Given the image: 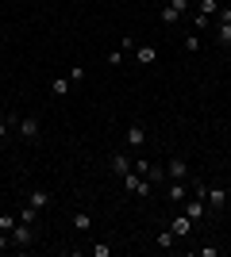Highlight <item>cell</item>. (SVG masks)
Segmentation results:
<instances>
[{"instance_id": "obj_1", "label": "cell", "mask_w": 231, "mask_h": 257, "mask_svg": "<svg viewBox=\"0 0 231 257\" xmlns=\"http://www.w3.org/2000/svg\"><path fill=\"white\" fill-rule=\"evenodd\" d=\"M120 181H123V188H127V192H131V196H143V200H146V196H150V188H154V184L146 181L143 173H135V169H127V173H123V177H120Z\"/></svg>"}, {"instance_id": "obj_2", "label": "cell", "mask_w": 231, "mask_h": 257, "mask_svg": "<svg viewBox=\"0 0 231 257\" xmlns=\"http://www.w3.org/2000/svg\"><path fill=\"white\" fill-rule=\"evenodd\" d=\"M204 204L212 207V215H220L227 207V188L223 184H208V192H204Z\"/></svg>"}, {"instance_id": "obj_3", "label": "cell", "mask_w": 231, "mask_h": 257, "mask_svg": "<svg viewBox=\"0 0 231 257\" xmlns=\"http://www.w3.org/2000/svg\"><path fill=\"white\" fill-rule=\"evenodd\" d=\"M16 131H20V139L35 142V139H39V135H43V123H39V119H35V115H27V119H20V123H16Z\"/></svg>"}, {"instance_id": "obj_4", "label": "cell", "mask_w": 231, "mask_h": 257, "mask_svg": "<svg viewBox=\"0 0 231 257\" xmlns=\"http://www.w3.org/2000/svg\"><path fill=\"white\" fill-rule=\"evenodd\" d=\"M35 242V226L31 223H16L12 226V246H31Z\"/></svg>"}, {"instance_id": "obj_5", "label": "cell", "mask_w": 231, "mask_h": 257, "mask_svg": "<svg viewBox=\"0 0 231 257\" xmlns=\"http://www.w3.org/2000/svg\"><path fill=\"white\" fill-rule=\"evenodd\" d=\"M166 177H170V181H189V177H193V173H189V161L185 158H174L170 165H166Z\"/></svg>"}, {"instance_id": "obj_6", "label": "cell", "mask_w": 231, "mask_h": 257, "mask_svg": "<svg viewBox=\"0 0 231 257\" xmlns=\"http://www.w3.org/2000/svg\"><path fill=\"white\" fill-rule=\"evenodd\" d=\"M143 146H146L143 123H131V127H127V150H143Z\"/></svg>"}, {"instance_id": "obj_7", "label": "cell", "mask_w": 231, "mask_h": 257, "mask_svg": "<svg viewBox=\"0 0 231 257\" xmlns=\"http://www.w3.org/2000/svg\"><path fill=\"white\" fill-rule=\"evenodd\" d=\"M166 196H170V204H185L189 200V181H170Z\"/></svg>"}, {"instance_id": "obj_8", "label": "cell", "mask_w": 231, "mask_h": 257, "mask_svg": "<svg viewBox=\"0 0 231 257\" xmlns=\"http://www.w3.org/2000/svg\"><path fill=\"white\" fill-rule=\"evenodd\" d=\"M193 226H197V223H193V219H189V215L181 211V215H174V223H170V230H174L177 238H185V234H193Z\"/></svg>"}, {"instance_id": "obj_9", "label": "cell", "mask_w": 231, "mask_h": 257, "mask_svg": "<svg viewBox=\"0 0 231 257\" xmlns=\"http://www.w3.org/2000/svg\"><path fill=\"white\" fill-rule=\"evenodd\" d=\"M27 204H31L35 211H46V207H50V192H46V188H31V196H27Z\"/></svg>"}, {"instance_id": "obj_10", "label": "cell", "mask_w": 231, "mask_h": 257, "mask_svg": "<svg viewBox=\"0 0 231 257\" xmlns=\"http://www.w3.org/2000/svg\"><path fill=\"white\" fill-rule=\"evenodd\" d=\"M204 200H200V196H193V200H185V215L189 219H193V223H200V219H204Z\"/></svg>"}, {"instance_id": "obj_11", "label": "cell", "mask_w": 231, "mask_h": 257, "mask_svg": "<svg viewBox=\"0 0 231 257\" xmlns=\"http://www.w3.org/2000/svg\"><path fill=\"white\" fill-rule=\"evenodd\" d=\"M108 165H112V173H116V177H123V173L131 169V158H127V154H112Z\"/></svg>"}, {"instance_id": "obj_12", "label": "cell", "mask_w": 231, "mask_h": 257, "mask_svg": "<svg viewBox=\"0 0 231 257\" xmlns=\"http://www.w3.org/2000/svg\"><path fill=\"white\" fill-rule=\"evenodd\" d=\"M154 58H158V50H154V46H135V62H139V65H150Z\"/></svg>"}, {"instance_id": "obj_13", "label": "cell", "mask_w": 231, "mask_h": 257, "mask_svg": "<svg viewBox=\"0 0 231 257\" xmlns=\"http://www.w3.org/2000/svg\"><path fill=\"white\" fill-rule=\"evenodd\" d=\"M216 39H220L223 50H231V23H220V27H216Z\"/></svg>"}, {"instance_id": "obj_14", "label": "cell", "mask_w": 231, "mask_h": 257, "mask_svg": "<svg viewBox=\"0 0 231 257\" xmlns=\"http://www.w3.org/2000/svg\"><path fill=\"white\" fill-rule=\"evenodd\" d=\"M16 123H20V115H4L0 119V139H8L12 131H16Z\"/></svg>"}, {"instance_id": "obj_15", "label": "cell", "mask_w": 231, "mask_h": 257, "mask_svg": "<svg viewBox=\"0 0 231 257\" xmlns=\"http://www.w3.org/2000/svg\"><path fill=\"white\" fill-rule=\"evenodd\" d=\"M69 85H73V81H69V77H54V96H69Z\"/></svg>"}, {"instance_id": "obj_16", "label": "cell", "mask_w": 231, "mask_h": 257, "mask_svg": "<svg viewBox=\"0 0 231 257\" xmlns=\"http://www.w3.org/2000/svg\"><path fill=\"white\" fill-rule=\"evenodd\" d=\"M177 20H181V12H177L174 4H166V8H162V23L170 27V23H177Z\"/></svg>"}, {"instance_id": "obj_17", "label": "cell", "mask_w": 231, "mask_h": 257, "mask_svg": "<svg viewBox=\"0 0 231 257\" xmlns=\"http://www.w3.org/2000/svg\"><path fill=\"white\" fill-rule=\"evenodd\" d=\"M89 226H93V215H73V230H89Z\"/></svg>"}, {"instance_id": "obj_18", "label": "cell", "mask_w": 231, "mask_h": 257, "mask_svg": "<svg viewBox=\"0 0 231 257\" xmlns=\"http://www.w3.org/2000/svg\"><path fill=\"white\" fill-rule=\"evenodd\" d=\"M200 16H216V12H220V4H216V0H200Z\"/></svg>"}, {"instance_id": "obj_19", "label": "cell", "mask_w": 231, "mask_h": 257, "mask_svg": "<svg viewBox=\"0 0 231 257\" xmlns=\"http://www.w3.org/2000/svg\"><path fill=\"white\" fill-rule=\"evenodd\" d=\"M174 242H177V234H174V230H162V234H158V246H162V249H170Z\"/></svg>"}, {"instance_id": "obj_20", "label": "cell", "mask_w": 231, "mask_h": 257, "mask_svg": "<svg viewBox=\"0 0 231 257\" xmlns=\"http://www.w3.org/2000/svg\"><path fill=\"white\" fill-rule=\"evenodd\" d=\"M35 219H39V211H35V207L27 204V207L20 211V223H31V226H35Z\"/></svg>"}, {"instance_id": "obj_21", "label": "cell", "mask_w": 231, "mask_h": 257, "mask_svg": "<svg viewBox=\"0 0 231 257\" xmlns=\"http://www.w3.org/2000/svg\"><path fill=\"white\" fill-rule=\"evenodd\" d=\"M185 50H189V54L200 50V35H185Z\"/></svg>"}, {"instance_id": "obj_22", "label": "cell", "mask_w": 231, "mask_h": 257, "mask_svg": "<svg viewBox=\"0 0 231 257\" xmlns=\"http://www.w3.org/2000/svg\"><path fill=\"white\" fill-rule=\"evenodd\" d=\"M123 58H127V54H123L120 46H116V50H108V65H123Z\"/></svg>"}, {"instance_id": "obj_23", "label": "cell", "mask_w": 231, "mask_h": 257, "mask_svg": "<svg viewBox=\"0 0 231 257\" xmlns=\"http://www.w3.org/2000/svg\"><path fill=\"white\" fill-rule=\"evenodd\" d=\"M20 223V219H12V215H0V230H4V234H12V226Z\"/></svg>"}, {"instance_id": "obj_24", "label": "cell", "mask_w": 231, "mask_h": 257, "mask_svg": "<svg viewBox=\"0 0 231 257\" xmlns=\"http://www.w3.org/2000/svg\"><path fill=\"white\" fill-rule=\"evenodd\" d=\"M69 81H73V85H77V81H85V65H73V69H69Z\"/></svg>"}, {"instance_id": "obj_25", "label": "cell", "mask_w": 231, "mask_h": 257, "mask_svg": "<svg viewBox=\"0 0 231 257\" xmlns=\"http://www.w3.org/2000/svg\"><path fill=\"white\" fill-rule=\"evenodd\" d=\"M135 46H139V43H135L131 35H123V43H120V50H123V54H135Z\"/></svg>"}, {"instance_id": "obj_26", "label": "cell", "mask_w": 231, "mask_h": 257, "mask_svg": "<svg viewBox=\"0 0 231 257\" xmlns=\"http://www.w3.org/2000/svg\"><path fill=\"white\" fill-rule=\"evenodd\" d=\"M4 249H12V234H4V230H0V253H4Z\"/></svg>"}, {"instance_id": "obj_27", "label": "cell", "mask_w": 231, "mask_h": 257, "mask_svg": "<svg viewBox=\"0 0 231 257\" xmlns=\"http://www.w3.org/2000/svg\"><path fill=\"white\" fill-rule=\"evenodd\" d=\"M216 16H220V23H231V4H227V8H220Z\"/></svg>"}, {"instance_id": "obj_28", "label": "cell", "mask_w": 231, "mask_h": 257, "mask_svg": "<svg viewBox=\"0 0 231 257\" xmlns=\"http://www.w3.org/2000/svg\"><path fill=\"white\" fill-rule=\"evenodd\" d=\"M227 204H231V192H227Z\"/></svg>"}]
</instances>
